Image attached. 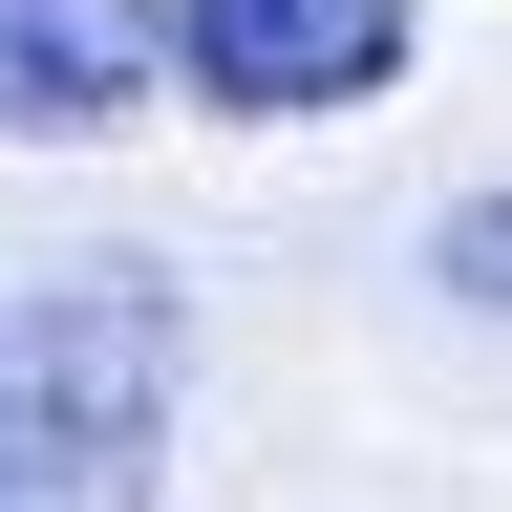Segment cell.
<instances>
[{"mask_svg": "<svg viewBox=\"0 0 512 512\" xmlns=\"http://www.w3.org/2000/svg\"><path fill=\"white\" fill-rule=\"evenodd\" d=\"M171 470V278H0V512H150Z\"/></svg>", "mask_w": 512, "mask_h": 512, "instance_id": "obj_1", "label": "cell"}, {"mask_svg": "<svg viewBox=\"0 0 512 512\" xmlns=\"http://www.w3.org/2000/svg\"><path fill=\"white\" fill-rule=\"evenodd\" d=\"M128 22H150L171 86H214V107H256V128L406 86V0H128Z\"/></svg>", "mask_w": 512, "mask_h": 512, "instance_id": "obj_2", "label": "cell"}, {"mask_svg": "<svg viewBox=\"0 0 512 512\" xmlns=\"http://www.w3.org/2000/svg\"><path fill=\"white\" fill-rule=\"evenodd\" d=\"M150 107V22L128 0H0V128H128Z\"/></svg>", "mask_w": 512, "mask_h": 512, "instance_id": "obj_3", "label": "cell"}, {"mask_svg": "<svg viewBox=\"0 0 512 512\" xmlns=\"http://www.w3.org/2000/svg\"><path fill=\"white\" fill-rule=\"evenodd\" d=\"M427 278H448V299H512V192H470V214L427 235Z\"/></svg>", "mask_w": 512, "mask_h": 512, "instance_id": "obj_4", "label": "cell"}]
</instances>
